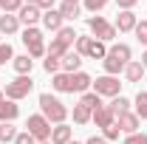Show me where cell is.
Segmentation results:
<instances>
[{
	"instance_id": "cell-1",
	"label": "cell",
	"mask_w": 147,
	"mask_h": 144,
	"mask_svg": "<svg viewBox=\"0 0 147 144\" xmlns=\"http://www.w3.org/2000/svg\"><path fill=\"white\" fill-rule=\"evenodd\" d=\"M37 102H40V113H42L51 124H65V119L71 116V110L65 108L57 96H51V93H40Z\"/></svg>"
},
{
	"instance_id": "cell-2",
	"label": "cell",
	"mask_w": 147,
	"mask_h": 144,
	"mask_svg": "<svg viewBox=\"0 0 147 144\" xmlns=\"http://www.w3.org/2000/svg\"><path fill=\"white\" fill-rule=\"evenodd\" d=\"M23 45H26V54L31 57V59H40V57L48 54V45H45V37L42 31L37 28V26H28V28H23Z\"/></svg>"
},
{
	"instance_id": "cell-3",
	"label": "cell",
	"mask_w": 147,
	"mask_h": 144,
	"mask_svg": "<svg viewBox=\"0 0 147 144\" xmlns=\"http://www.w3.org/2000/svg\"><path fill=\"white\" fill-rule=\"evenodd\" d=\"M74 51L82 57H88V59H105L108 57V48H105V42H99V40H93V37H85L79 34L76 37V42H74Z\"/></svg>"
},
{
	"instance_id": "cell-4",
	"label": "cell",
	"mask_w": 147,
	"mask_h": 144,
	"mask_svg": "<svg viewBox=\"0 0 147 144\" xmlns=\"http://www.w3.org/2000/svg\"><path fill=\"white\" fill-rule=\"evenodd\" d=\"M88 31H91V37H93V40H99V42H113L116 34H119L116 26L108 23L102 14H91V17H88Z\"/></svg>"
},
{
	"instance_id": "cell-5",
	"label": "cell",
	"mask_w": 147,
	"mask_h": 144,
	"mask_svg": "<svg viewBox=\"0 0 147 144\" xmlns=\"http://www.w3.org/2000/svg\"><path fill=\"white\" fill-rule=\"evenodd\" d=\"M31 90H34V79H31V76H14L11 82H6L3 96L11 99V102H20V99H26Z\"/></svg>"
},
{
	"instance_id": "cell-6",
	"label": "cell",
	"mask_w": 147,
	"mask_h": 144,
	"mask_svg": "<svg viewBox=\"0 0 147 144\" xmlns=\"http://www.w3.org/2000/svg\"><path fill=\"white\" fill-rule=\"evenodd\" d=\"M26 130L34 136L37 141H51V130H54V124H51L42 113H31V116L26 119Z\"/></svg>"
},
{
	"instance_id": "cell-7",
	"label": "cell",
	"mask_w": 147,
	"mask_h": 144,
	"mask_svg": "<svg viewBox=\"0 0 147 144\" xmlns=\"http://www.w3.org/2000/svg\"><path fill=\"white\" fill-rule=\"evenodd\" d=\"M91 88H93V93L108 96V99L122 96V82H119V76H108V73H102V76H96V79H93Z\"/></svg>"
},
{
	"instance_id": "cell-8",
	"label": "cell",
	"mask_w": 147,
	"mask_h": 144,
	"mask_svg": "<svg viewBox=\"0 0 147 144\" xmlns=\"http://www.w3.org/2000/svg\"><path fill=\"white\" fill-rule=\"evenodd\" d=\"M116 124H119V130H122L125 136H130V133H139V130H142V119H139L133 110H127V113L116 116Z\"/></svg>"
},
{
	"instance_id": "cell-9",
	"label": "cell",
	"mask_w": 147,
	"mask_h": 144,
	"mask_svg": "<svg viewBox=\"0 0 147 144\" xmlns=\"http://www.w3.org/2000/svg\"><path fill=\"white\" fill-rule=\"evenodd\" d=\"M17 20H20V26L28 28V26H37V23L42 20V11L37 9L34 3H23V9L17 11Z\"/></svg>"
},
{
	"instance_id": "cell-10",
	"label": "cell",
	"mask_w": 147,
	"mask_h": 144,
	"mask_svg": "<svg viewBox=\"0 0 147 144\" xmlns=\"http://www.w3.org/2000/svg\"><path fill=\"white\" fill-rule=\"evenodd\" d=\"M91 85H93V76H91V73H85V71L71 73V93H88Z\"/></svg>"
},
{
	"instance_id": "cell-11",
	"label": "cell",
	"mask_w": 147,
	"mask_h": 144,
	"mask_svg": "<svg viewBox=\"0 0 147 144\" xmlns=\"http://www.w3.org/2000/svg\"><path fill=\"white\" fill-rule=\"evenodd\" d=\"M136 23H139V17H136L133 11H119L113 26H116V31H119V34H130V31L136 28Z\"/></svg>"
},
{
	"instance_id": "cell-12",
	"label": "cell",
	"mask_w": 147,
	"mask_h": 144,
	"mask_svg": "<svg viewBox=\"0 0 147 144\" xmlns=\"http://www.w3.org/2000/svg\"><path fill=\"white\" fill-rule=\"evenodd\" d=\"M40 23H42V28H45V31H54V34L62 28V26H65V20H62V14H59L57 9L42 11V20H40Z\"/></svg>"
},
{
	"instance_id": "cell-13",
	"label": "cell",
	"mask_w": 147,
	"mask_h": 144,
	"mask_svg": "<svg viewBox=\"0 0 147 144\" xmlns=\"http://www.w3.org/2000/svg\"><path fill=\"white\" fill-rule=\"evenodd\" d=\"M91 122H93L96 127H102V130H105V127L116 124V116H113V110H110L108 105H102L99 110H93V119H91Z\"/></svg>"
},
{
	"instance_id": "cell-14",
	"label": "cell",
	"mask_w": 147,
	"mask_h": 144,
	"mask_svg": "<svg viewBox=\"0 0 147 144\" xmlns=\"http://www.w3.org/2000/svg\"><path fill=\"white\" fill-rule=\"evenodd\" d=\"M68 141H74V127L71 124H54L51 144H68Z\"/></svg>"
},
{
	"instance_id": "cell-15",
	"label": "cell",
	"mask_w": 147,
	"mask_h": 144,
	"mask_svg": "<svg viewBox=\"0 0 147 144\" xmlns=\"http://www.w3.org/2000/svg\"><path fill=\"white\" fill-rule=\"evenodd\" d=\"M11 68L17 71V76H31V68H34V59L28 54H20L11 59Z\"/></svg>"
},
{
	"instance_id": "cell-16",
	"label": "cell",
	"mask_w": 147,
	"mask_h": 144,
	"mask_svg": "<svg viewBox=\"0 0 147 144\" xmlns=\"http://www.w3.org/2000/svg\"><path fill=\"white\" fill-rule=\"evenodd\" d=\"M144 65H142V62H139V59H130L127 65H125V79H127V82H142V79H144Z\"/></svg>"
},
{
	"instance_id": "cell-17",
	"label": "cell",
	"mask_w": 147,
	"mask_h": 144,
	"mask_svg": "<svg viewBox=\"0 0 147 144\" xmlns=\"http://www.w3.org/2000/svg\"><path fill=\"white\" fill-rule=\"evenodd\" d=\"M76 71H82V57L71 48L68 54L62 57V73H76Z\"/></svg>"
},
{
	"instance_id": "cell-18",
	"label": "cell",
	"mask_w": 147,
	"mask_h": 144,
	"mask_svg": "<svg viewBox=\"0 0 147 144\" xmlns=\"http://www.w3.org/2000/svg\"><path fill=\"white\" fill-rule=\"evenodd\" d=\"M20 116V105L11 102V99H3L0 102V122H14Z\"/></svg>"
},
{
	"instance_id": "cell-19",
	"label": "cell",
	"mask_w": 147,
	"mask_h": 144,
	"mask_svg": "<svg viewBox=\"0 0 147 144\" xmlns=\"http://www.w3.org/2000/svg\"><path fill=\"white\" fill-rule=\"evenodd\" d=\"M17 31H20V20H17V14H0V34L11 37V34H17Z\"/></svg>"
},
{
	"instance_id": "cell-20",
	"label": "cell",
	"mask_w": 147,
	"mask_h": 144,
	"mask_svg": "<svg viewBox=\"0 0 147 144\" xmlns=\"http://www.w3.org/2000/svg\"><path fill=\"white\" fill-rule=\"evenodd\" d=\"M108 54L116 57V59H122V62L127 65L130 59H133V48H130L127 42H116V45H110V48H108Z\"/></svg>"
},
{
	"instance_id": "cell-21",
	"label": "cell",
	"mask_w": 147,
	"mask_h": 144,
	"mask_svg": "<svg viewBox=\"0 0 147 144\" xmlns=\"http://www.w3.org/2000/svg\"><path fill=\"white\" fill-rule=\"evenodd\" d=\"M51 88L57 90V93H71V73H54L51 76Z\"/></svg>"
},
{
	"instance_id": "cell-22",
	"label": "cell",
	"mask_w": 147,
	"mask_h": 144,
	"mask_svg": "<svg viewBox=\"0 0 147 144\" xmlns=\"http://www.w3.org/2000/svg\"><path fill=\"white\" fill-rule=\"evenodd\" d=\"M102 68H105V73H108V76H119V73H125V62L108 54L105 59H102Z\"/></svg>"
},
{
	"instance_id": "cell-23",
	"label": "cell",
	"mask_w": 147,
	"mask_h": 144,
	"mask_svg": "<svg viewBox=\"0 0 147 144\" xmlns=\"http://www.w3.org/2000/svg\"><path fill=\"white\" fill-rule=\"evenodd\" d=\"M57 11L62 14V20H76L79 14H82V6H79V3H68V0H62Z\"/></svg>"
},
{
	"instance_id": "cell-24",
	"label": "cell",
	"mask_w": 147,
	"mask_h": 144,
	"mask_svg": "<svg viewBox=\"0 0 147 144\" xmlns=\"http://www.w3.org/2000/svg\"><path fill=\"white\" fill-rule=\"evenodd\" d=\"M91 119H93V110L91 108H85V105H79V102L74 105V124H88Z\"/></svg>"
},
{
	"instance_id": "cell-25",
	"label": "cell",
	"mask_w": 147,
	"mask_h": 144,
	"mask_svg": "<svg viewBox=\"0 0 147 144\" xmlns=\"http://www.w3.org/2000/svg\"><path fill=\"white\" fill-rule=\"evenodd\" d=\"M76 37H79V34H76V28H74V26H62V28L57 31V40H59V42H65L68 48H74Z\"/></svg>"
},
{
	"instance_id": "cell-26",
	"label": "cell",
	"mask_w": 147,
	"mask_h": 144,
	"mask_svg": "<svg viewBox=\"0 0 147 144\" xmlns=\"http://www.w3.org/2000/svg\"><path fill=\"white\" fill-rule=\"evenodd\" d=\"M14 139H17V127H14V122H0V141L3 144H14Z\"/></svg>"
},
{
	"instance_id": "cell-27",
	"label": "cell",
	"mask_w": 147,
	"mask_h": 144,
	"mask_svg": "<svg viewBox=\"0 0 147 144\" xmlns=\"http://www.w3.org/2000/svg\"><path fill=\"white\" fill-rule=\"evenodd\" d=\"M130 105H133V102H130L127 96H116V99H110L108 108L113 110V116H122V113H127V110H130Z\"/></svg>"
},
{
	"instance_id": "cell-28",
	"label": "cell",
	"mask_w": 147,
	"mask_h": 144,
	"mask_svg": "<svg viewBox=\"0 0 147 144\" xmlns=\"http://www.w3.org/2000/svg\"><path fill=\"white\" fill-rule=\"evenodd\" d=\"M133 105H136V110H133V113H136L139 119H144V122H147V90H139V93H136Z\"/></svg>"
},
{
	"instance_id": "cell-29",
	"label": "cell",
	"mask_w": 147,
	"mask_h": 144,
	"mask_svg": "<svg viewBox=\"0 0 147 144\" xmlns=\"http://www.w3.org/2000/svg\"><path fill=\"white\" fill-rule=\"evenodd\" d=\"M79 105H85V108H91V110H99V108H102V96L93 93V90H88V93L79 96Z\"/></svg>"
},
{
	"instance_id": "cell-30",
	"label": "cell",
	"mask_w": 147,
	"mask_h": 144,
	"mask_svg": "<svg viewBox=\"0 0 147 144\" xmlns=\"http://www.w3.org/2000/svg\"><path fill=\"white\" fill-rule=\"evenodd\" d=\"M42 71L51 73V76H54V73H59V71H62V59H59V57L45 54V59H42Z\"/></svg>"
},
{
	"instance_id": "cell-31",
	"label": "cell",
	"mask_w": 147,
	"mask_h": 144,
	"mask_svg": "<svg viewBox=\"0 0 147 144\" xmlns=\"http://www.w3.org/2000/svg\"><path fill=\"white\" fill-rule=\"evenodd\" d=\"M68 51H71V48H68V45H65V42H59V40H51V45H48V54L51 57H59V59H62V57L68 54Z\"/></svg>"
},
{
	"instance_id": "cell-32",
	"label": "cell",
	"mask_w": 147,
	"mask_h": 144,
	"mask_svg": "<svg viewBox=\"0 0 147 144\" xmlns=\"http://www.w3.org/2000/svg\"><path fill=\"white\" fill-rule=\"evenodd\" d=\"M23 3L26 0H0V9H3V14H17L23 9Z\"/></svg>"
},
{
	"instance_id": "cell-33",
	"label": "cell",
	"mask_w": 147,
	"mask_h": 144,
	"mask_svg": "<svg viewBox=\"0 0 147 144\" xmlns=\"http://www.w3.org/2000/svg\"><path fill=\"white\" fill-rule=\"evenodd\" d=\"M108 3H110V0H82V9L91 11V14H96V11H102Z\"/></svg>"
},
{
	"instance_id": "cell-34",
	"label": "cell",
	"mask_w": 147,
	"mask_h": 144,
	"mask_svg": "<svg viewBox=\"0 0 147 144\" xmlns=\"http://www.w3.org/2000/svg\"><path fill=\"white\" fill-rule=\"evenodd\" d=\"M133 34H136V40H139V42H142V45L147 48V20H139V23H136Z\"/></svg>"
},
{
	"instance_id": "cell-35",
	"label": "cell",
	"mask_w": 147,
	"mask_h": 144,
	"mask_svg": "<svg viewBox=\"0 0 147 144\" xmlns=\"http://www.w3.org/2000/svg\"><path fill=\"white\" fill-rule=\"evenodd\" d=\"M11 59H14L11 45H9V42H0V65H6V62H11Z\"/></svg>"
},
{
	"instance_id": "cell-36",
	"label": "cell",
	"mask_w": 147,
	"mask_h": 144,
	"mask_svg": "<svg viewBox=\"0 0 147 144\" xmlns=\"http://www.w3.org/2000/svg\"><path fill=\"white\" fill-rule=\"evenodd\" d=\"M119 133H122V130H119V124H110V127H105V130H102V139L113 144L116 139H119Z\"/></svg>"
},
{
	"instance_id": "cell-37",
	"label": "cell",
	"mask_w": 147,
	"mask_h": 144,
	"mask_svg": "<svg viewBox=\"0 0 147 144\" xmlns=\"http://www.w3.org/2000/svg\"><path fill=\"white\" fill-rule=\"evenodd\" d=\"M122 144H147V133H130V136H125V141Z\"/></svg>"
},
{
	"instance_id": "cell-38",
	"label": "cell",
	"mask_w": 147,
	"mask_h": 144,
	"mask_svg": "<svg viewBox=\"0 0 147 144\" xmlns=\"http://www.w3.org/2000/svg\"><path fill=\"white\" fill-rule=\"evenodd\" d=\"M14 144H37V139L31 136V133H28V130H23V133H17Z\"/></svg>"
},
{
	"instance_id": "cell-39",
	"label": "cell",
	"mask_w": 147,
	"mask_h": 144,
	"mask_svg": "<svg viewBox=\"0 0 147 144\" xmlns=\"http://www.w3.org/2000/svg\"><path fill=\"white\" fill-rule=\"evenodd\" d=\"M34 6H37V9H40V11H51V9H54V6H57V0H37Z\"/></svg>"
},
{
	"instance_id": "cell-40",
	"label": "cell",
	"mask_w": 147,
	"mask_h": 144,
	"mask_svg": "<svg viewBox=\"0 0 147 144\" xmlns=\"http://www.w3.org/2000/svg\"><path fill=\"white\" fill-rule=\"evenodd\" d=\"M139 0H116V6H119V11H133V6H136Z\"/></svg>"
},
{
	"instance_id": "cell-41",
	"label": "cell",
	"mask_w": 147,
	"mask_h": 144,
	"mask_svg": "<svg viewBox=\"0 0 147 144\" xmlns=\"http://www.w3.org/2000/svg\"><path fill=\"white\" fill-rule=\"evenodd\" d=\"M85 144H110V141H105L102 136H91V139H88V141H85Z\"/></svg>"
},
{
	"instance_id": "cell-42",
	"label": "cell",
	"mask_w": 147,
	"mask_h": 144,
	"mask_svg": "<svg viewBox=\"0 0 147 144\" xmlns=\"http://www.w3.org/2000/svg\"><path fill=\"white\" fill-rule=\"evenodd\" d=\"M142 65H144V71H147V48H144V54H142V59H139Z\"/></svg>"
},
{
	"instance_id": "cell-43",
	"label": "cell",
	"mask_w": 147,
	"mask_h": 144,
	"mask_svg": "<svg viewBox=\"0 0 147 144\" xmlns=\"http://www.w3.org/2000/svg\"><path fill=\"white\" fill-rule=\"evenodd\" d=\"M68 3H79V6H82V0H68Z\"/></svg>"
},
{
	"instance_id": "cell-44",
	"label": "cell",
	"mask_w": 147,
	"mask_h": 144,
	"mask_svg": "<svg viewBox=\"0 0 147 144\" xmlns=\"http://www.w3.org/2000/svg\"><path fill=\"white\" fill-rule=\"evenodd\" d=\"M68 144H85V141H68Z\"/></svg>"
},
{
	"instance_id": "cell-45",
	"label": "cell",
	"mask_w": 147,
	"mask_h": 144,
	"mask_svg": "<svg viewBox=\"0 0 147 144\" xmlns=\"http://www.w3.org/2000/svg\"><path fill=\"white\" fill-rule=\"evenodd\" d=\"M3 99H6V96H3V90H0V102H3Z\"/></svg>"
},
{
	"instance_id": "cell-46",
	"label": "cell",
	"mask_w": 147,
	"mask_h": 144,
	"mask_svg": "<svg viewBox=\"0 0 147 144\" xmlns=\"http://www.w3.org/2000/svg\"><path fill=\"white\" fill-rule=\"evenodd\" d=\"M37 144H51V141H37Z\"/></svg>"
},
{
	"instance_id": "cell-47",
	"label": "cell",
	"mask_w": 147,
	"mask_h": 144,
	"mask_svg": "<svg viewBox=\"0 0 147 144\" xmlns=\"http://www.w3.org/2000/svg\"><path fill=\"white\" fill-rule=\"evenodd\" d=\"M26 3H37V0H26Z\"/></svg>"
},
{
	"instance_id": "cell-48",
	"label": "cell",
	"mask_w": 147,
	"mask_h": 144,
	"mask_svg": "<svg viewBox=\"0 0 147 144\" xmlns=\"http://www.w3.org/2000/svg\"><path fill=\"white\" fill-rule=\"evenodd\" d=\"M0 82H3V79H0Z\"/></svg>"
},
{
	"instance_id": "cell-49",
	"label": "cell",
	"mask_w": 147,
	"mask_h": 144,
	"mask_svg": "<svg viewBox=\"0 0 147 144\" xmlns=\"http://www.w3.org/2000/svg\"><path fill=\"white\" fill-rule=\"evenodd\" d=\"M0 37H3V34H0Z\"/></svg>"
},
{
	"instance_id": "cell-50",
	"label": "cell",
	"mask_w": 147,
	"mask_h": 144,
	"mask_svg": "<svg viewBox=\"0 0 147 144\" xmlns=\"http://www.w3.org/2000/svg\"><path fill=\"white\" fill-rule=\"evenodd\" d=\"M144 20H147V17H144Z\"/></svg>"
}]
</instances>
